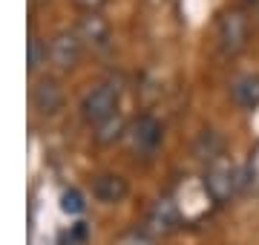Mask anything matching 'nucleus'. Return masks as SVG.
Segmentation results:
<instances>
[{
  "mask_svg": "<svg viewBox=\"0 0 259 245\" xmlns=\"http://www.w3.org/2000/svg\"><path fill=\"white\" fill-rule=\"evenodd\" d=\"M216 44L228 58L245 52L250 44V20L245 18V12L228 9L222 12V18L216 20Z\"/></svg>",
  "mask_w": 259,
  "mask_h": 245,
  "instance_id": "1",
  "label": "nucleus"
},
{
  "mask_svg": "<svg viewBox=\"0 0 259 245\" xmlns=\"http://www.w3.org/2000/svg\"><path fill=\"white\" fill-rule=\"evenodd\" d=\"M204 190L210 193L213 202H231L239 193V168H233L231 161H225L222 156L213 159L204 170Z\"/></svg>",
  "mask_w": 259,
  "mask_h": 245,
  "instance_id": "2",
  "label": "nucleus"
},
{
  "mask_svg": "<svg viewBox=\"0 0 259 245\" xmlns=\"http://www.w3.org/2000/svg\"><path fill=\"white\" fill-rule=\"evenodd\" d=\"M124 142H127L130 153H136V156H150V153L161 144V121H158L156 115L141 113L139 118L130 121L127 133H124Z\"/></svg>",
  "mask_w": 259,
  "mask_h": 245,
  "instance_id": "3",
  "label": "nucleus"
},
{
  "mask_svg": "<svg viewBox=\"0 0 259 245\" xmlns=\"http://www.w3.org/2000/svg\"><path fill=\"white\" fill-rule=\"evenodd\" d=\"M112 113H118V87L115 84H98L81 98V118L93 127L110 118Z\"/></svg>",
  "mask_w": 259,
  "mask_h": 245,
  "instance_id": "4",
  "label": "nucleus"
},
{
  "mask_svg": "<svg viewBox=\"0 0 259 245\" xmlns=\"http://www.w3.org/2000/svg\"><path fill=\"white\" fill-rule=\"evenodd\" d=\"M81 49L83 40L78 38V32H69V29H61L55 38L49 40V58L58 69H72L81 61Z\"/></svg>",
  "mask_w": 259,
  "mask_h": 245,
  "instance_id": "5",
  "label": "nucleus"
},
{
  "mask_svg": "<svg viewBox=\"0 0 259 245\" xmlns=\"http://www.w3.org/2000/svg\"><path fill=\"white\" fill-rule=\"evenodd\" d=\"M75 32H78V38L83 40V47L95 49V52L107 49V47H110V40H112L110 23H107V20H104L98 12H87V15L78 20Z\"/></svg>",
  "mask_w": 259,
  "mask_h": 245,
  "instance_id": "6",
  "label": "nucleus"
},
{
  "mask_svg": "<svg viewBox=\"0 0 259 245\" xmlns=\"http://www.w3.org/2000/svg\"><path fill=\"white\" fill-rule=\"evenodd\" d=\"M179 205L170 196H161L153 202V208L147 211V231L150 234H170L179 228Z\"/></svg>",
  "mask_w": 259,
  "mask_h": 245,
  "instance_id": "7",
  "label": "nucleus"
},
{
  "mask_svg": "<svg viewBox=\"0 0 259 245\" xmlns=\"http://www.w3.org/2000/svg\"><path fill=\"white\" fill-rule=\"evenodd\" d=\"M32 104L40 115H55L64 107V90L55 78H40L32 90Z\"/></svg>",
  "mask_w": 259,
  "mask_h": 245,
  "instance_id": "8",
  "label": "nucleus"
},
{
  "mask_svg": "<svg viewBox=\"0 0 259 245\" xmlns=\"http://www.w3.org/2000/svg\"><path fill=\"white\" fill-rule=\"evenodd\" d=\"M93 193L104 205H115V202H121L127 196V179L118 176V173H101L93 182Z\"/></svg>",
  "mask_w": 259,
  "mask_h": 245,
  "instance_id": "9",
  "label": "nucleus"
},
{
  "mask_svg": "<svg viewBox=\"0 0 259 245\" xmlns=\"http://www.w3.org/2000/svg\"><path fill=\"white\" fill-rule=\"evenodd\" d=\"M231 98L239 104V107H245V110L259 107V72H253V75H242L239 81L231 87Z\"/></svg>",
  "mask_w": 259,
  "mask_h": 245,
  "instance_id": "10",
  "label": "nucleus"
},
{
  "mask_svg": "<svg viewBox=\"0 0 259 245\" xmlns=\"http://www.w3.org/2000/svg\"><path fill=\"white\" fill-rule=\"evenodd\" d=\"M124 133H127V124L121 118V113H112L110 118H104L101 124H95V142L98 144H112L124 139Z\"/></svg>",
  "mask_w": 259,
  "mask_h": 245,
  "instance_id": "11",
  "label": "nucleus"
},
{
  "mask_svg": "<svg viewBox=\"0 0 259 245\" xmlns=\"http://www.w3.org/2000/svg\"><path fill=\"white\" fill-rule=\"evenodd\" d=\"M196 156H199V159H207V161L219 159V156H222V139L213 130H204L202 136H199V142H196Z\"/></svg>",
  "mask_w": 259,
  "mask_h": 245,
  "instance_id": "12",
  "label": "nucleus"
},
{
  "mask_svg": "<svg viewBox=\"0 0 259 245\" xmlns=\"http://www.w3.org/2000/svg\"><path fill=\"white\" fill-rule=\"evenodd\" d=\"M47 55H49V47L44 38L37 35H29V47H26V58H29V72H37L40 66L47 64Z\"/></svg>",
  "mask_w": 259,
  "mask_h": 245,
  "instance_id": "13",
  "label": "nucleus"
},
{
  "mask_svg": "<svg viewBox=\"0 0 259 245\" xmlns=\"http://www.w3.org/2000/svg\"><path fill=\"white\" fill-rule=\"evenodd\" d=\"M61 208H64L66 214H81L83 208H87V202H83V193H81L78 188L64 190V196H61Z\"/></svg>",
  "mask_w": 259,
  "mask_h": 245,
  "instance_id": "14",
  "label": "nucleus"
},
{
  "mask_svg": "<svg viewBox=\"0 0 259 245\" xmlns=\"http://www.w3.org/2000/svg\"><path fill=\"white\" fill-rule=\"evenodd\" d=\"M118 245H153V239H150V234H144V231H130Z\"/></svg>",
  "mask_w": 259,
  "mask_h": 245,
  "instance_id": "15",
  "label": "nucleus"
},
{
  "mask_svg": "<svg viewBox=\"0 0 259 245\" xmlns=\"http://www.w3.org/2000/svg\"><path fill=\"white\" fill-rule=\"evenodd\" d=\"M72 3L78 6V9H83V12H98L107 0H72Z\"/></svg>",
  "mask_w": 259,
  "mask_h": 245,
  "instance_id": "16",
  "label": "nucleus"
},
{
  "mask_svg": "<svg viewBox=\"0 0 259 245\" xmlns=\"http://www.w3.org/2000/svg\"><path fill=\"white\" fill-rule=\"evenodd\" d=\"M72 234H75V239H87V222H78L72 228Z\"/></svg>",
  "mask_w": 259,
  "mask_h": 245,
  "instance_id": "17",
  "label": "nucleus"
},
{
  "mask_svg": "<svg viewBox=\"0 0 259 245\" xmlns=\"http://www.w3.org/2000/svg\"><path fill=\"white\" fill-rule=\"evenodd\" d=\"M242 3H248V6H253V3H256V6H259V0H242Z\"/></svg>",
  "mask_w": 259,
  "mask_h": 245,
  "instance_id": "18",
  "label": "nucleus"
},
{
  "mask_svg": "<svg viewBox=\"0 0 259 245\" xmlns=\"http://www.w3.org/2000/svg\"><path fill=\"white\" fill-rule=\"evenodd\" d=\"M32 3H47V0H32Z\"/></svg>",
  "mask_w": 259,
  "mask_h": 245,
  "instance_id": "19",
  "label": "nucleus"
}]
</instances>
